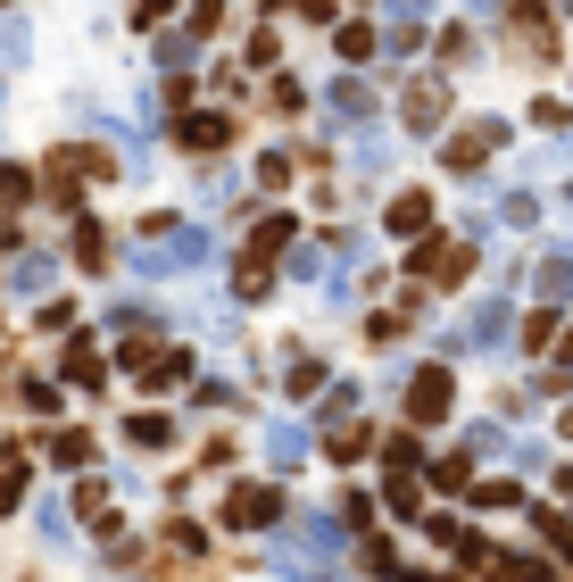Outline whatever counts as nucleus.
<instances>
[{
  "instance_id": "nucleus-1",
  "label": "nucleus",
  "mask_w": 573,
  "mask_h": 582,
  "mask_svg": "<svg viewBox=\"0 0 573 582\" xmlns=\"http://www.w3.org/2000/svg\"><path fill=\"white\" fill-rule=\"evenodd\" d=\"M499 142H507V125H499V117H474L465 133H449V142H441V167H449V175H474L482 158L499 151Z\"/></svg>"
},
{
  "instance_id": "nucleus-2",
  "label": "nucleus",
  "mask_w": 573,
  "mask_h": 582,
  "mask_svg": "<svg viewBox=\"0 0 573 582\" xmlns=\"http://www.w3.org/2000/svg\"><path fill=\"white\" fill-rule=\"evenodd\" d=\"M217 516H224V532H266V525L283 516V499H275L266 483H233V491H224V507H217Z\"/></svg>"
},
{
  "instance_id": "nucleus-3",
  "label": "nucleus",
  "mask_w": 573,
  "mask_h": 582,
  "mask_svg": "<svg viewBox=\"0 0 573 582\" xmlns=\"http://www.w3.org/2000/svg\"><path fill=\"white\" fill-rule=\"evenodd\" d=\"M507 341H516V300H507V292L474 300V317H465V350H507Z\"/></svg>"
},
{
  "instance_id": "nucleus-4",
  "label": "nucleus",
  "mask_w": 573,
  "mask_h": 582,
  "mask_svg": "<svg viewBox=\"0 0 573 582\" xmlns=\"http://www.w3.org/2000/svg\"><path fill=\"white\" fill-rule=\"evenodd\" d=\"M449 408H458V383H449V366H425V375H407V416H416V425H441Z\"/></svg>"
},
{
  "instance_id": "nucleus-5",
  "label": "nucleus",
  "mask_w": 573,
  "mask_h": 582,
  "mask_svg": "<svg viewBox=\"0 0 573 582\" xmlns=\"http://www.w3.org/2000/svg\"><path fill=\"white\" fill-rule=\"evenodd\" d=\"M383 226L399 233V242H432V191H399V200L383 208Z\"/></svg>"
},
{
  "instance_id": "nucleus-6",
  "label": "nucleus",
  "mask_w": 573,
  "mask_h": 582,
  "mask_svg": "<svg viewBox=\"0 0 573 582\" xmlns=\"http://www.w3.org/2000/svg\"><path fill=\"white\" fill-rule=\"evenodd\" d=\"M175 142L208 158V151H224V142H233V117H224V109H191L184 125H175Z\"/></svg>"
},
{
  "instance_id": "nucleus-7",
  "label": "nucleus",
  "mask_w": 573,
  "mask_h": 582,
  "mask_svg": "<svg viewBox=\"0 0 573 582\" xmlns=\"http://www.w3.org/2000/svg\"><path fill=\"white\" fill-rule=\"evenodd\" d=\"M67 383H75V392H100V383H109V350H100L92 333L67 341Z\"/></svg>"
},
{
  "instance_id": "nucleus-8",
  "label": "nucleus",
  "mask_w": 573,
  "mask_h": 582,
  "mask_svg": "<svg viewBox=\"0 0 573 582\" xmlns=\"http://www.w3.org/2000/svg\"><path fill=\"white\" fill-rule=\"evenodd\" d=\"M441 125H449V92H441V84H416V92H407V133L432 142Z\"/></svg>"
},
{
  "instance_id": "nucleus-9",
  "label": "nucleus",
  "mask_w": 573,
  "mask_h": 582,
  "mask_svg": "<svg viewBox=\"0 0 573 582\" xmlns=\"http://www.w3.org/2000/svg\"><path fill=\"white\" fill-rule=\"evenodd\" d=\"M308 450H316V441H308V425H291V416H275V425H266V466H275V474H291Z\"/></svg>"
},
{
  "instance_id": "nucleus-10",
  "label": "nucleus",
  "mask_w": 573,
  "mask_h": 582,
  "mask_svg": "<svg viewBox=\"0 0 573 582\" xmlns=\"http://www.w3.org/2000/svg\"><path fill=\"white\" fill-rule=\"evenodd\" d=\"M208 259H217V242H208L200 226H167V266L175 275H200Z\"/></svg>"
},
{
  "instance_id": "nucleus-11",
  "label": "nucleus",
  "mask_w": 573,
  "mask_h": 582,
  "mask_svg": "<svg viewBox=\"0 0 573 582\" xmlns=\"http://www.w3.org/2000/svg\"><path fill=\"white\" fill-rule=\"evenodd\" d=\"M324 100H333V125H374V117H383V109H374V92H366L357 76H341Z\"/></svg>"
},
{
  "instance_id": "nucleus-12",
  "label": "nucleus",
  "mask_w": 573,
  "mask_h": 582,
  "mask_svg": "<svg viewBox=\"0 0 573 582\" xmlns=\"http://www.w3.org/2000/svg\"><path fill=\"white\" fill-rule=\"evenodd\" d=\"M51 283H58V259H51V250H25V259L9 266V292H51Z\"/></svg>"
},
{
  "instance_id": "nucleus-13",
  "label": "nucleus",
  "mask_w": 573,
  "mask_h": 582,
  "mask_svg": "<svg viewBox=\"0 0 573 582\" xmlns=\"http://www.w3.org/2000/svg\"><path fill=\"white\" fill-rule=\"evenodd\" d=\"M125 441H133V450H175V416L142 408V416H133V425H125Z\"/></svg>"
},
{
  "instance_id": "nucleus-14",
  "label": "nucleus",
  "mask_w": 573,
  "mask_h": 582,
  "mask_svg": "<svg viewBox=\"0 0 573 582\" xmlns=\"http://www.w3.org/2000/svg\"><path fill=\"white\" fill-rule=\"evenodd\" d=\"M573 300V259H540V308H565Z\"/></svg>"
},
{
  "instance_id": "nucleus-15",
  "label": "nucleus",
  "mask_w": 573,
  "mask_h": 582,
  "mask_svg": "<svg viewBox=\"0 0 573 582\" xmlns=\"http://www.w3.org/2000/svg\"><path fill=\"white\" fill-rule=\"evenodd\" d=\"M283 275H291V283H333V266H324V250L299 242V250H283Z\"/></svg>"
},
{
  "instance_id": "nucleus-16",
  "label": "nucleus",
  "mask_w": 573,
  "mask_h": 582,
  "mask_svg": "<svg viewBox=\"0 0 573 582\" xmlns=\"http://www.w3.org/2000/svg\"><path fill=\"white\" fill-rule=\"evenodd\" d=\"M383 491H390V507H399L407 525H425V491H416V474H407V466H399V474H390V483H383Z\"/></svg>"
},
{
  "instance_id": "nucleus-17",
  "label": "nucleus",
  "mask_w": 573,
  "mask_h": 582,
  "mask_svg": "<svg viewBox=\"0 0 573 582\" xmlns=\"http://www.w3.org/2000/svg\"><path fill=\"white\" fill-rule=\"evenodd\" d=\"M75 259H84V266H109V233H100V217H75Z\"/></svg>"
},
{
  "instance_id": "nucleus-18",
  "label": "nucleus",
  "mask_w": 573,
  "mask_h": 582,
  "mask_svg": "<svg viewBox=\"0 0 573 582\" xmlns=\"http://www.w3.org/2000/svg\"><path fill=\"white\" fill-rule=\"evenodd\" d=\"M283 392H291V399H316V392H324V366H316V358H291V366H283Z\"/></svg>"
},
{
  "instance_id": "nucleus-19",
  "label": "nucleus",
  "mask_w": 573,
  "mask_h": 582,
  "mask_svg": "<svg viewBox=\"0 0 573 582\" xmlns=\"http://www.w3.org/2000/svg\"><path fill=\"white\" fill-rule=\"evenodd\" d=\"M191 58H200V34H158V67H167V76H184Z\"/></svg>"
},
{
  "instance_id": "nucleus-20",
  "label": "nucleus",
  "mask_w": 573,
  "mask_h": 582,
  "mask_svg": "<svg viewBox=\"0 0 573 582\" xmlns=\"http://www.w3.org/2000/svg\"><path fill=\"white\" fill-rule=\"evenodd\" d=\"M499 226H540V191H507V200H499Z\"/></svg>"
},
{
  "instance_id": "nucleus-21",
  "label": "nucleus",
  "mask_w": 573,
  "mask_h": 582,
  "mask_svg": "<svg viewBox=\"0 0 573 582\" xmlns=\"http://www.w3.org/2000/svg\"><path fill=\"white\" fill-rule=\"evenodd\" d=\"M191 375V358L184 350H167V358H158V366H150V392H175V383H184Z\"/></svg>"
},
{
  "instance_id": "nucleus-22",
  "label": "nucleus",
  "mask_w": 573,
  "mask_h": 582,
  "mask_svg": "<svg viewBox=\"0 0 573 582\" xmlns=\"http://www.w3.org/2000/svg\"><path fill=\"white\" fill-rule=\"evenodd\" d=\"M390 167V142L383 133H357V175H383Z\"/></svg>"
},
{
  "instance_id": "nucleus-23",
  "label": "nucleus",
  "mask_w": 573,
  "mask_h": 582,
  "mask_svg": "<svg viewBox=\"0 0 573 582\" xmlns=\"http://www.w3.org/2000/svg\"><path fill=\"white\" fill-rule=\"evenodd\" d=\"M333 51H341V58H350V67H357V58L374 51V25H341V34H333Z\"/></svg>"
},
{
  "instance_id": "nucleus-24",
  "label": "nucleus",
  "mask_w": 573,
  "mask_h": 582,
  "mask_svg": "<svg viewBox=\"0 0 573 582\" xmlns=\"http://www.w3.org/2000/svg\"><path fill=\"white\" fill-rule=\"evenodd\" d=\"M507 574H516V582H557V565L532 558V549H516V558H507Z\"/></svg>"
},
{
  "instance_id": "nucleus-25",
  "label": "nucleus",
  "mask_w": 573,
  "mask_h": 582,
  "mask_svg": "<svg viewBox=\"0 0 573 582\" xmlns=\"http://www.w3.org/2000/svg\"><path fill=\"white\" fill-rule=\"evenodd\" d=\"M51 458H58V466H84V458H92V432H58Z\"/></svg>"
},
{
  "instance_id": "nucleus-26",
  "label": "nucleus",
  "mask_w": 573,
  "mask_h": 582,
  "mask_svg": "<svg viewBox=\"0 0 573 582\" xmlns=\"http://www.w3.org/2000/svg\"><path fill=\"white\" fill-rule=\"evenodd\" d=\"M18 392H25V408H34V416H58V392H51V383H42V375H25Z\"/></svg>"
},
{
  "instance_id": "nucleus-27",
  "label": "nucleus",
  "mask_w": 573,
  "mask_h": 582,
  "mask_svg": "<svg viewBox=\"0 0 573 582\" xmlns=\"http://www.w3.org/2000/svg\"><path fill=\"white\" fill-rule=\"evenodd\" d=\"M425 18H432V0H390V25H399V34H416Z\"/></svg>"
},
{
  "instance_id": "nucleus-28",
  "label": "nucleus",
  "mask_w": 573,
  "mask_h": 582,
  "mask_svg": "<svg viewBox=\"0 0 573 582\" xmlns=\"http://www.w3.org/2000/svg\"><path fill=\"white\" fill-rule=\"evenodd\" d=\"M266 283H275V266H266V259H241V300H258Z\"/></svg>"
},
{
  "instance_id": "nucleus-29",
  "label": "nucleus",
  "mask_w": 573,
  "mask_h": 582,
  "mask_svg": "<svg viewBox=\"0 0 573 582\" xmlns=\"http://www.w3.org/2000/svg\"><path fill=\"white\" fill-rule=\"evenodd\" d=\"M474 507H524V491H516V483H482Z\"/></svg>"
},
{
  "instance_id": "nucleus-30",
  "label": "nucleus",
  "mask_w": 573,
  "mask_h": 582,
  "mask_svg": "<svg viewBox=\"0 0 573 582\" xmlns=\"http://www.w3.org/2000/svg\"><path fill=\"white\" fill-rule=\"evenodd\" d=\"M0 200H34V175H25V167H0Z\"/></svg>"
},
{
  "instance_id": "nucleus-31",
  "label": "nucleus",
  "mask_w": 573,
  "mask_h": 582,
  "mask_svg": "<svg viewBox=\"0 0 573 582\" xmlns=\"http://www.w3.org/2000/svg\"><path fill=\"white\" fill-rule=\"evenodd\" d=\"M34 516H42V541H67V507H58V499H42Z\"/></svg>"
},
{
  "instance_id": "nucleus-32",
  "label": "nucleus",
  "mask_w": 573,
  "mask_h": 582,
  "mask_svg": "<svg viewBox=\"0 0 573 582\" xmlns=\"http://www.w3.org/2000/svg\"><path fill=\"white\" fill-rule=\"evenodd\" d=\"M217 18H224V0H191V34H217Z\"/></svg>"
},
{
  "instance_id": "nucleus-33",
  "label": "nucleus",
  "mask_w": 573,
  "mask_h": 582,
  "mask_svg": "<svg viewBox=\"0 0 573 582\" xmlns=\"http://www.w3.org/2000/svg\"><path fill=\"white\" fill-rule=\"evenodd\" d=\"M167 9H175V0H133V25H158Z\"/></svg>"
},
{
  "instance_id": "nucleus-34",
  "label": "nucleus",
  "mask_w": 573,
  "mask_h": 582,
  "mask_svg": "<svg viewBox=\"0 0 573 582\" xmlns=\"http://www.w3.org/2000/svg\"><path fill=\"white\" fill-rule=\"evenodd\" d=\"M565 158H573V133H565Z\"/></svg>"
},
{
  "instance_id": "nucleus-35",
  "label": "nucleus",
  "mask_w": 573,
  "mask_h": 582,
  "mask_svg": "<svg viewBox=\"0 0 573 582\" xmlns=\"http://www.w3.org/2000/svg\"><path fill=\"white\" fill-rule=\"evenodd\" d=\"M565 208H573V184H565Z\"/></svg>"
},
{
  "instance_id": "nucleus-36",
  "label": "nucleus",
  "mask_w": 573,
  "mask_h": 582,
  "mask_svg": "<svg viewBox=\"0 0 573 582\" xmlns=\"http://www.w3.org/2000/svg\"><path fill=\"white\" fill-rule=\"evenodd\" d=\"M557 9H573V0H557Z\"/></svg>"
},
{
  "instance_id": "nucleus-37",
  "label": "nucleus",
  "mask_w": 573,
  "mask_h": 582,
  "mask_svg": "<svg viewBox=\"0 0 573 582\" xmlns=\"http://www.w3.org/2000/svg\"><path fill=\"white\" fill-rule=\"evenodd\" d=\"M565 250H573V242H565Z\"/></svg>"
}]
</instances>
